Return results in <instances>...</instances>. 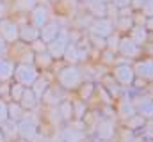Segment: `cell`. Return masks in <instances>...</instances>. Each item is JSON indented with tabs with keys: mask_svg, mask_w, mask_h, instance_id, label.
I'll list each match as a JSON object with an SVG mask.
<instances>
[{
	"mask_svg": "<svg viewBox=\"0 0 153 142\" xmlns=\"http://www.w3.org/2000/svg\"><path fill=\"white\" fill-rule=\"evenodd\" d=\"M61 112L64 114V117H70V114H71V105H70V103H62V105H61Z\"/></svg>",
	"mask_w": 153,
	"mask_h": 142,
	"instance_id": "484cf974",
	"label": "cell"
},
{
	"mask_svg": "<svg viewBox=\"0 0 153 142\" xmlns=\"http://www.w3.org/2000/svg\"><path fill=\"white\" fill-rule=\"evenodd\" d=\"M7 119H9V114H7V103H5L4 100H0V126H4Z\"/></svg>",
	"mask_w": 153,
	"mask_h": 142,
	"instance_id": "7402d4cb",
	"label": "cell"
},
{
	"mask_svg": "<svg viewBox=\"0 0 153 142\" xmlns=\"http://www.w3.org/2000/svg\"><path fill=\"white\" fill-rule=\"evenodd\" d=\"M14 76H16L18 84H22V85H32L39 78V73L30 64H18V66H14Z\"/></svg>",
	"mask_w": 153,
	"mask_h": 142,
	"instance_id": "6da1fadb",
	"label": "cell"
},
{
	"mask_svg": "<svg viewBox=\"0 0 153 142\" xmlns=\"http://www.w3.org/2000/svg\"><path fill=\"white\" fill-rule=\"evenodd\" d=\"M23 91H25V87H23L22 84H14V85H11V98H13L14 101H20Z\"/></svg>",
	"mask_w": 153,
	"mask_h": 142,
	"instance_id": "44dd1931",
	"label": "cell"
},
{
	"mask_svg": "<svg viewBox=\"0 0 153 142\" xmlns=\"http://www.w3.org/2000/svg\"><path fill=\"white\" fill-rule=\"evenodd\" d=\"M4 13H5V5L0 2V14H4Z\"/></svg>",
	"mask_w": 153,
	"mask_h": 142,
	"instance_id": "d6a6232c",
	"label": "cell"
},
{
	"mask_svg": "<svg viewBox=\"0 0 153 142\" xmlns=\"http://www.w3.org/2000/svg\"><path fill=\"white\" fill-rule=\"evenodd\" d=\"M137 75L144 76V78H152L153 76V62L152 61H144L137 64Z\"/></svg>",
	"mask_w": 153,
	"mask_h": 142,
	"instance_id": "5bb4252c",
	"label": "cell"
},
{
	"mask_svg": "<svg viewBox=\"0 0 153 142\" xmlns=\"http://www.w3.org/2000/svg\"><path fill=\"white\" fill-rule=\"evenodd\" d=\"M32 85H34V87H30V89L34 91L36 98H39V96L43 94V91H46V85H48V84H46L45 80H41V78H38V80H36V82H34Z\"/></svg>",
	"mask_w": 153,
	"mask_h": 142,
	"instance_id": "ffe728a7",
	"label": "cell"
},
{
	"mask_svg": "<svg viewBox=\"0 0 153 142\" xmlns=\"http://www.w3.org/2000/svg\"><path fill=\"white\" fill-rule=\"evenodd\" d=\"M141 112H143V114H152V112H153V103H150V101L143 103V106H141Z\"/></svg>",
	"mask_w": 153,
	"mask_h": 142,
	"instance_id": "d4e9b609",
	"label": "cell"
},
{
	"mask_svg": "<svg viewBox=\"0 0 153 142\" xmlns=\"http://www.w3.org/2000/svg\"><path fill=\"white\" fill-rule=\"evenodd\" d=\"M4 139H5V137H4V133L0 132V142H4Z\"/></svg>",
	"mask_w": 153,
	"mask_h": 142,
	"instance_id": "836d02e7",
	"label": "cell"
},
{
	"mask_svg": "<svg viewBox=\"0 0 153 142\" xmlns=\"http://www.w3.org/2000/svg\"><path fill=\"white\" fill-rule=\"evenodd\" d=\"M36 57H38V62L43 64V66H50V62H52V57H50V53H46V52H41Z\"/></svg>",
	"mask_w": 153,
	"mask_h": 142,
	"instance_id": "603a6c76",
	"label": "cell"
},
{
	"mask_svg": "<svg viewBox=\"0 0 153 142\" xmlns=\"http://www.w3.org/2000/svg\"><path fill=\"white\" fill-rule=\"evenodd\" d=\"M20 37H22L23 41H38L39 30L36 27H32V25H23V27L20 29Z\"/></svg>",
	"mask_w": 153,
	"mask_h": 142,
	"instance_id": "7c38bea8",
	"label": "cell"
},
{
	"mask_svg": "<svg viewBox=\"0 0 153 142\" xmlns=\"http://www.w3.org/2000/svg\"><path fill=\"white\" fill-rule=\"evenodd\" d=\"M18 103H20V106L23 110H30V108H34V106L38 105V98H36V94H34L32 89L25 87V91H23V94H22V98H20Z\"/></svg>",
	"mask_w": 153,
	"mask_h": 142,
	"instance_id": "52a82bcc",
	"label": "cell"
},
{
	"mask_svg": "<svg viewBox=\"0 0 153 142\" xmlns=\"http://www.w3.org/2000/svg\"><path fill=\"white\" fill-rule=\"evenodd\" d=\"M59 142H78V135L73 130H64L59 137Z\"/></svg>",
	"mask_w": 153,
	"mask_h": 142,
	"instance_id": "ac0fdd59",
	"label": "cell"
},
{
	"mask_svg": "<svg viewBox=\"0 0 153 142\" xmlns=\"http://www.w3.org/2000/svg\"><path fill=\"white\" fill-rule=\"evenodd\" d=\"M7 114H9L11 121H20L23 115V108L20 106V103H11V105H7Z\"/></svg>",
	"mask_w": 153,
	"mask_h": 142,
	"instance_id": "9a60e30c",
	"label": "cell"
},
{
	"mask_svg": "<svg viewBox=\"0 0 153 142\" xmlns=\"http://www.w3.org/2000/svg\"><path fill=\"white\" fill-rule=\"evenodd\" d=\"M0 37L5 43H13L20 37V27L11 20H0Z\"/></svg>",
	"mask_w": 153,
	"mask_h": 142,
	"instance_id": "277c9868",
	"label": "cell"
},
{
	"mask_svg": "<svg viewBox=\"0 0 153 142\" xmlns=\"http://www.w3.org/2000/svg\"><path fill=\"white\" fill-rule=\"evenodd\" d=\"M84 87H85V89H84V91H82V96H84V98H85V96H89V94H91V91H93V89H91V87H93V85H84Z\"/></svg>",
	"mask_w": 153,
	"mask_h": 142,
	"instance_id": "f546056e",
	"label": "cell"
},
{
	"mask_svg": "<svg viewBox=\"0 0 153 142\" xmlns=\"http://www.w3.org/2000/svg\"><path fill=\"white\" fill-rule=\"evenodd\" d=\"M146 39V32H143V29H134V43H141Z\"/></svg>",
	"mask_w": 153,
	"mask_h": 142,
	"instance_id": "cb8c5ba5",
	"label": "cell"
},
{
	"mask_svg": "<svg viewBox=\"0 0 153 142\" xmlns=\"http://www.w3.org/2000/svg\"><path fill=\"white\" fill-rule=\"evenodd\" d=\"M13 75H14V64L4 57H0V82L9 80Z\"/></svg>",
	"mask_w": 153,
	"mask_h": 142,
	"instance_id": "9c48e42d",
	"label": "cell"
},
{
	"mask_svg": "<svg viewBox=\"0 0 153 142\" xmlns=\"http://www.w3.org/2000/svg\"><path fill=\"white\" fill-rule=\"evenodd\" d=\"M114 75L121 84H132V80H134V71L130 70L128 66H117Z\"/></svg>",
	"mask_w": 153,
	"mask_h": 142,
	"instance_id": "30bf717a",
	"label": "cell"
},
{
	"mask_svg": "<svg viewBox=\"0 0 153 142\" xmlns=\"http://www.w3.org/2000/svg\"><path fill=\"white\" fill-rule=\"evenodd\" d=\"M30 20H32V27L41 29L48 23V11L43 7V5H36L32 9V14H30Z\"/></svg>",
	"mask_w": 153,
	"mask_h": 142,
	"instance_id": "8992f818",
	"label": "cell"
},
{
	"mask_svg": "<svg viewBox=\"0 0 153 142\" xmlns=\"http://www.w3.org/2000/svg\"><path fill=\"white\" fill-rule=\"evenodd\" d=\"M68 30L66 29H59V34L55 36L53 41H50L48 44V53L50 57H62L66 48H68Z\"/></svg>",
	"mask_w": 153,
	"mask_h": 142,
	"instance_id": "7a4b0ae2",
	"label": "cell"
},
{
	"mask_svg": "<svg viewBox=\"0 0 153 142\" xmlns=\"http://www.w3.org/2000/svg\"><path fill=\"white\" fill-rule=\"evenodd\" d=\"M64 55H66V59H68L70 62H75V61H78V59H80V55H78V52H76V46H75V44H68V48H66Z\"/></svg>",
	"mask_w": 153,
	"mask_h": 142,
	"instance_id": "d6986e66",
	"label": "cell"
},
{
	"mask_svg": "<svg viewBox=\"0 0 153 142\" xmlns=\"http://www.w3.org/2000/svg\"><path fill=\"white\" fill-rule=\"evenodd\" d=\"M18 133H20L23 139L32 141V139L36 137V133H38V124H36V121L30 119V117L20 119V123H18Z\"/></svg>",
	"mask_w": 153,
	"mask_h": 142,
	"instance_id": "5b68a950",
	"label": "cell"
},
{
	"mask_svg": "<svg viewBox=\"0 0 153 142\" xmlns=\"http://www.w3.org/2000/svg\"><path fill=\"white\" fill-rule=\"evenodd\" d=\"M5 52H7V44H5V41L0 37V55H2V53H5Z\"/></svg>",
	"mask_w": 153,
	"mask_h": 142,
	"instance_id": "4316f807",
	"label": "cell"
},
{
	"mask_svg": "<svg viewBox=\"0 0 153 142\" xmlns=\"http://www.w3.org/2000/svg\"><path fill=\"white\" fill-rule=\"evenodd\" d=\"M132 2H134L135 5H144V4H146V2H150V0H132Z\"/></svg>",
	"mask_w": 153,
	"mask_h": 142,
	"instance_id": "4dcf8cb0",
	"label": "cell"
},
{
	"mask_svg": "<svg viewBox=\"0 0 153 142\" xmlns=\"http://www.w3.org/2000/svg\"><path fill=\"white\" fill-rule=\"evenodd\" d=\"M112 123H109V121H103L102 124H100V130H98V135H100V139H111L112 137Z\"/></svg>",
	"mask_w": 153,
	"mask_h": 142,
	"instance_id": "2e32d148",
	"label": "cell"
},
{
	"mask_svg": "<svg viewBox=\"0 0 153 142\" xmlns=\"http://www.w3.org/2000/svg\"><path fill=\"white\" fill-rule=\"evenodd\" d=\"M117 48H119V52H121L123 55H126V57H132V55L137 53V44H135L132 39H121L119 44H117Z\"/></svg>",
	"mask_w": 153,
	"mask_h": 142,
	"instance_id": "8fae6325",
	"label": "cell"
},
{
	"mask_svg": "<svg viewBox=\"0 0 153 142\" xmlns=\"http://www.w3.org/2000/svg\"><path fill=\"white\" fill-rule=\"evenodd\" d=\"M121 112L125 114V112H128V114H132L134 110H132V106L128 105V103H123V106H121Z\"/></svg>",
	"mask_w": 153,
	"mask_h": 142,
	"instance_id": "f1b7e54d",
	"label": "cell"
},
{
	"mask_svg": "<svg viewBox=\"0 0 153 142\" xmlns=\"http://www.w3.org/2000/svg\"><path fill=\"white\" fill-rule=\"evenodd\" d=\"M57 34H59V25H57V23H46V25L41 27V30H39V37H41L43 43L53 41Z\"/></svg>",
	"mask_w": 153,
	"mask_h": 142,
	"instance_id": "ba28073f",
	"label": "cell"
},
{
	"mask_svg": "<svg viewBox=\"0 0 153 142\" xmlns=\"http://www.w3.org/2000/svg\"><path fill=\"white\" fill-rule=\"evenodd\" d=\"M91 4H105V2H109V0H89Z\"/></svg>",
	"mask_w": 153,
	"mask_h": 142,
	"instance_id": "1f68e13d",
	"label": "cell"
},
{
	"mask_svg": "<svg viewBox=\"0 0 153 142\" xmlns=\"http://www.w3.org/2000/svg\"><path fill=\"white\" fill-rule=\"evenodd\" d=\"M59 84L66 89H73L80 84V71L75 66H68L59 73Z\"/></svg>",
	"mask_w": 153,
	"mask_h": 142,
	"instance_id": "3957f363",
	"label": "cell"
},
{
	"mask_svg": "<svg viewBox=\"0 0 153 142\" xmlns=\"http://www.w3.org/2000/svg\"><path fill=\"white\" fill-rule=\"evenodd\" d=\"M114 4L117 5V7H125V5L130 4V0H114Z\"/></svg>",
	"mask_w": 153,
	"mask_h": 142,
	"instance_id": "83f0119b",
	"label": "cell"
},
{
	"mask_svg": "<svg viewBox=\"0 0 153 142\" xmlns=\"http://www.w3.org/2000/svg\"><path fill=\"white\" fill-rule=\"evenodd\" d=\"M111 30H112V25H111V21L109 20H98L94 25H93V32L98 36H109L111 34Z\"/></svg>",
	"mask_w": 153,
	"mask_h": 142,
	"instance_id": "4fadbf2b",
	"label": "cell"
},
{
	"mask_svg": "<svg viewBox=\"0 0 153 142\" xmlns=\"http://www.w3.org/2000/svg\"><path fill=\"white\" fill-rule=\"evenodd\" d=\"M36 7V0H16L14 9L16 11H32Z\"/></svg>",
	"mask_w": 153,
	"mask_h": 142,
	"instance_id": "e0dca14e",
	"label": "cell"
}]
</instances>
